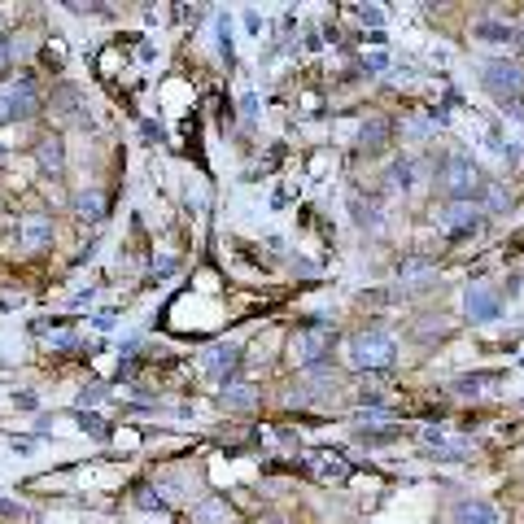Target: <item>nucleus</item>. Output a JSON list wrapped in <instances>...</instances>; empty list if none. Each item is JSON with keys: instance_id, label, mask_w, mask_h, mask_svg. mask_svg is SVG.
<instances>
[{"instance_id": "obj_1", "label": "nucleus", "mask_w": 524, "mask_h": 524, "mask_svg": "<svg viewBox=\"0 0 524 524\" xmlns=\"http://www.w3.org/2000/svg\"><path fill=\"white\" fill-rule=\"evenodd\" d=\"M345 354H350V367H359V372H389V367L398 363V345H393L385 328L354 332Z\"/></svg>"}, {"instance_id": "obj_2", "label": "nucleus", "mask_w": 524, "mask_h": 524, "mask_svg": "<svg viewBox=\"0 0 524 524\" xmlns=\"http://www.w3.org/2000/svg\"><path fill=\"white\" fill-rule=\"evenodd\" d=\"M437 184H442V193L450 201H476L485 193V180H481V171H476V162L468 153H446L442 171H437Z\"/></svg>"}, {"instance_id": "obj_3", "label": "nucleus", "mask_w": 524, "mask_h": 524, "mask_svg": "<svg viewBox=\"0 0 524 524\" xmlns=\"http://www.w3.org/2000/svg\"><path fill=\"white\" fill-rule=\"evenodd\" d=\"M481 83L498 105H520L524 101V62H516V57H498V62L485 66Z\"/></svg>"}, {"instance_id": "obj_4", "label": "nucleus", "mask_w": 524, "mask_h": 524, "mask_svg": "<svg viewBox=\"0 0 524 524\" xmlns=\"http://www.w3.org/2000/svg\"><path fill=\"white\" fill-rule=\"evenodd\" d=\"M332 341H337V332H332L328 324H311V328H302L293 337V363L297 367H306V372H311V367H324V359L332 354Z\"/></svg>"}, {"instance_id": "obj_5", "label": "nucleus", "mask_w": 524, "mask_h": 524, "mask_svg": "<svg viewBox=\"0 0 524 524\" xmlns=\"http://www.w3.org/2000/svg\"><path fill=\"white\" fill-rule=\"evenodd\" d=\"M31 114H40V92H35V83L31 79L9 83V88L0 92V123H5V118H31Z\"/></svg>"}, {"instance_id": "obj_6", "label": "nucleus", "mask_w": 524, "mask_h": 524, "mask_svg": "<svg viewBox=\"0 0 524 524\" xmlns=\"http://www.w3.org/2000/svg\"><path fill=\"white\" fill-rule=\"evenodd\" d=\"M433 223L446 236H472L476 228H481V206H476V201H450L446 210H437Z\"/></svg>"}, {"instance_id": "obj_7", "label": "nucleus", "mask_w": 524, "mask_h": 524, "mask_svg": "<svg viewBox=\"0 0 524 524\" xmlns=\"http://www.w3.org/2000/svg\"><path fill=\"white\" fill-rule=\"evenodd\" d=\"M463 306H468V319L472 324H490L503 311V293L490 289V284H472L468 297H463Z\"/></svg>"}, {"instance_id": "obj_8", "label": "nucleus", "mask_w": 524, "mask_h": 524, "mask_svg": "<svg viewBox=\"0 0 524 524\" xmlns=\"http://www.w3.org/2000/svg\"><path fill=\"white\" fill-rule=\"evenodd\" d=\"M420 442H424V450H437V459H450V463H459V459L472 455L468 437H450L446 428H424Z\"/></svg>"}, {"instance_id": "obj_9", "label": "nucleus", "mask_w": 524, "mask_h": 524, "mask_svg": "<svg viewBox=\"0 0 524 524\" xmlns=\"http://www.w3.org/2000/svg\"><path fill=\"white\" fill-rule=\"evenodd\" d=\"M450 524H503V511L490 498H459L450 511Z\"/></svg>"}, {"instance_id": "obj_10", "label": "nucleus", "mask_w": 524, "mask_h": 524, "mask_svg": "<svg viewBox=\"0 0 524 524\" xmlns=\"http://www.w3.org/2000/svg\"><path fill=\"white\" fill-rule=\"evenodd\" d=\"M201 367H206L219 385H228V376L241 367V345H214V350L201 354Z\"/></svg>"}, {"instance_id": "obj_11", "label": "nucleus", "mask_w": 524, "mask_h": 524, "mask_svg": "<svg viewBox=\"0 0 524 524\" xmlns=\"http://www.w3.org/2000/svg\"><path fill=\"white\" fill-rule=\"evenodd\" d=\"M18 236H22V245H27V249H44V245L53 241V219L35 210V214H27V219H22Z\"/></svg>"}, {"instance_id": "obj_12", "label": "nucleus", "mask_w": 524, "mask_h": 524, "mask_svg": "<svg viewBox=\"0 0 524 524\" xmlns=\"http://www.w3.org/2000/svg\"><path fill=\"white\" fill-rule=\"evenodd\" d=\"M228 520H232V511H228V503H223L219 494L201 498V503L193 507V524H228Z\"/></svg>"}, {"instance_id": "obj_13", "label": "nucleus", "mask_w": 524, "mask_h": 524, "mask_svg": "<svg viewBox=\"0 0 524 524\" xmlns=\"http://www.w3.org/2000/svg\"><path fill=\"white\" fill-rule=\"evenodd\" d=\"M35 158H40V171H49V175H62V166H66V145L57 136L49 140H40V149H35Z\"/></svg>"}, {"instance_id": "obj_14", "label": "nucleus", "mask_w": 524, "mask_h": 524, "mask_svg": "<svg viewBox=\"0 0 524 524\" xmlns=\"http://www.w3.org/2000/svg\"><path fill=\"white\" fill-rule=\"evenodd\" d=\"M389 136H393V123H389V118H367L363 131H359V145H363V149H385Z\"/></svg>"}, {"instance_id": "obj_15", "label": "nucleus", "mask_w": 524, "mask_h": 524, "mask_svg": "<svg viewBox=\"0 0 524 524\" xmlns=\"http://www.w3.org/2000/svg\"><path fill=\"white\" fill-rule=\"evenodd\" d=\"M223 407L228 411H254L258 407V389L254 385H223Z\"/></svg>"}, {"instance_id": "obj_16", "label": "nucleus", "mask_w": 524, "mask_h": 524, "mask_svg": "<svg viewBox=\"0 0 524 524\" xmlns=\"http://www.w3.org/2000/svg\"><path fill=\"white\" fill-rule=\"evenodd\" d=\"M75 214H79L83 223H101V219H105V197L97 193V188L79 193V197H75Z\"/></svg>"}, {"instance_id": "obj_17", "label": "nucleus", "mask_w": 524, "mask_h": 524, "mask_svg": "<svg viewBox=\"0 0 524 524\" xmlns=\"http://www.w3.org/2000/svg\"><path fill=\"white\" fill-rule=\"evenodd\" d=\"M490 385H498V372H476V376H459L455 380V393H463V398H476V393H485Z\"/></svg>"}, {"instance_id": "obj_18", "label": "nucleus", "mask_w": 524, "mask_h": 524, "mask_svg": "<svg viewBox=\"0 0 524 524\" xmlns=\"http://www.w3.org/2000/svg\"><path fill=\"white\" fill-rule=\"evenodd\" d=\"M476 35H481V40H490V44H503V40H516V31L507 27V22H481V27H476Z\"/></svg>"}, {"instance_id": "obj_19", "label": "nucleus", "mask_w": 524, "mask_h": 524, "mask_svg": "<svg viewBox=\"0 0 524 524\" xmlns=\"http://www.w3.org/2000/svg\"><path fill=\"white\" fill-rule=\"evenodd\" d=\"M411 175H415V166H411V162H393L389 180H393V188H411Z\"/></svg>"}, {"instance_id": "obj_20", "label": "nucleus", "mask_w": 524, "mask_h": 524, "mask_svg": "<svg viewBox=\"0 0 524 524\" xmlns=\"http://www.w3.org/2000/svg\"><path fill=\"white\" fill-rule=\"evenodd\" d=\"M485 210H503L507 206V193H503V188H498V184H485Z\"/></svg>"}, {"instance_id": "obj_21", "label": "nucleus", "mask_w": 524, "mask_h": 524, "mask_svg": "<svg viewBox=\"0 0 524 524\" xmlns=\"http://www.w3.org/2000/svg\"><path fill=\"white\" fill-rule=\"evenodd\" d=\"M101 398H105V389H101V385L83 389V393H79V411H83V407H92V402H101Z\"/></svg>"}, {"instance_id": "obj_22", "label": "nucleus", "mask_w": 524, "mask_h": 524, "mask_svg": "<svg viewBox=\"0 0 524 524\" xmlns=\"http://www.w3.org/2000/svg\"><path fill=\"white\" fill-rule=\"evenodd\" d=\"M83 428H88L92 437H105V420H97V415H83Z\"/></svg>"}, {"instance_id": "obj_23", "label": "nucleus", "mask_w": 524, "mask_h": 524, "mask_svg": "<svg viewBox=\"0 0 524 524\" xmlns=\"http://www.w3.org/2000/svg\"><path fill=\"white\" fill-rule=\"evenodd\" d=\"M14 402H18V407H27V411H35V393H14Z\"/></svg>"}, {"instance_id": "obj_24", "label": "nucleus", "mask_w": 524, "mask_h": 524, "mask_svg": "<svg viewBox=\"0 0 524 524\" xmlns=\"http://www.w3.org/2000/svg\"><path fill=\"white\" fill-rule=\"evenodd\" d=\"M0 511H5V516H22V507H14V503H5V498H0Z\"/></svg>"}, {"instance_id": "obj_25", "label": "nucleus", "mask_w": 524, "mask_h": 524, "mask_svg": "<svg viewBox=\"0 0 524 524\" xmlns=\"http://www.w3.org/2000/svg\"><path fill=\"white\" fill-rule=\"evenodd\" d=\"M5 62H9V44L0 40V70H5Z\"/></svg>"}]
</instances>
